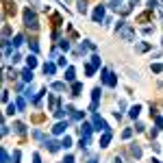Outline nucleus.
<instances>
[{"instance_id": "31", "label": "nucleus", "mask_w": 163, "mask_h": 163, "mask_svg": "<svg viewBox=\"0 0 163 163\" xmlns=\"http://www.w3.org/2000/svg\"><path fill=\"white\" fill-rule=\"evenodd\" d=\"M9 33H11L9 24H5V26H2V39H7V37H9Z\"/></svg>"}, {"instance_id": "21", "label": "nucleus", "mask_w": 163, "mask_h": 163, "mask_svg": "<svg viewBox=\"0 0 163 163\" xmlns=\"http://www.w3.org/2000/svg\"><path fill=\"white\" fill-rule=\"evenodd\" d=\"M139 111H141V107H139V104H135V107H131V111H129V115H131V118H137V115H139Z\"/></svg>"}, {"instance_id": "12", "label": "nucleus", "mask_w": 163, "mask_h": 163, "mask_svg": "<svg viewBox=\"0 0 163 163\" xmlns=\"http://www.w3.org/2000/svg\"><path fill=\"white\" fill-rule=\"evenodd\" d=\"M109 143H111V131H107V133L100 137V148H107Z\"/></svg>"}, {"instance_id": "47", "label": "nucleus", "mask_w": 163, "mask_h": 163, "mask_svg": "<svg viewBox=\"0 0 163 163\" xmlns=\"http://www.w3.org/2000/svg\"><path fill=\"white\" fill-rule=\"evenodd\" d=\"M87 163H96V159H89V161H87Z\"/></svg>"}, {"instance_id": "26", "label": "nucleus", "mask_w": 163, "mask_h": 163, "mask_svg": "<svg viewBox=\"0 0 163 163\" xmlns=\"http://www.w3.org/2000/svg\"><path fill=\"white\" fill-rule=\"evenodd\" d=\"M15 111H18V104H13V102H11L9 107H7V111H5V113H7V115H13Z\"/></svg>"}, {"instance_id": "8", "label": "nucleus", "mask_w": 163, "mask_h": 163, "mask_svg": "<svg viewBox=\"0 0 163 163\" xmlns=\"http://www.w3.org/2000/svg\"><path fill=\"white\" fill-rule=\"evenodd\" d=\"M91 131H94V126H91V124H80V137L89 139V137H91Z\"/></svg>"}, {"instance_id": "39", "label": "nucleus", "mask_w": 163, "mask_h": 163, "mask_svg": "<svg viewBox=\"0 0 163 163\" xmlns=\"http://www.w3.org/2000/svg\"><path fill=\"white\" fill-rule=\"evenodd\" d=\"M154 122H157V129H163V118H154Z\"/></svg>"}, {"instance_id": "19", "label": "nucleus", "mask_w": 163, "mask_h": 163, "mask_svg": "<svg viewBox=\"0 0 163 163\" xmlns=\"http://www.w3.org/2000/svg\"><path fill=\"white\" fill-rule=\"evenodd\" d=\"M76 7H78V13H87V0H78Z\"/></svg>"}, {"instance_id": "7", "label": "nucleus", "mask_w": 163, "mask_h": 163, "mask_svg": "<svg viewBox=\"0 0 163 163\" xmlns=\"http://www.w3.org/2000/svg\"><path fill=\"white\" fill-rule=\"evenodd\" d=\"M68 126H70V122H59V124H54V126H52V135H63Z\"/></svg>"}, {"instance_id": "22", "label": "nucleus", "mask_w": 163, "mask_h": 163, "mask_svg": "<svg viewBox=\"0 0 163 163\" xmlns=\"http://www.w3.org/2000/svg\"><path fill=\"white\" fill-rule=\"evenodd\" d=\"M74 76H76V72H74V68H68V72H65V80H74Z\"/></svg>"}, {"instance_id": "44", "label": "nucleus", "mask_w": 163, "mask_h": 163, "mask_svg": "<svg viewBox=\"0 0 163 163\" xmlns=\"http://www.w3.org/2000/svg\"><path fill=\"white\" fill-rule=\"evenodd\" d=\"M33 163H41V159H39V154H37V152L33 154Z\"/></svg>"}, {"instance_id": "43", "label": "nucleus", "mask_w": 163, "mask_h": 163, "mask_svg": "<svg viewBox=\"0 0 163 163\" xmlns=\"http://www.w3.org/2000/svg\"><path fill=\"white\" fill-rule=\"evenodd\" d=\"M63 163H74V157H72V154H68V157H65V161Z\"/></svg>"}, {"instance_id": "25", "label": "nucleus", "mask_w": 163, "mask_h": 163, "mask_svg": "<svg viewBox=\"0 0 163 163\" xmlns=\"http://www.w3.org/2000/svg\"><path fill=\"white\" fill-rule=\"evenodd\" d=\"M20 159H22V152H20V150H15V152L11 154V163H20Z\"/></svg>"}, {"instance_id": "42", "label": "nucleus", "mask_w": 163, "mask_h": 163, "mask_svg": "<svg viewBox=\"0 0 163 163\" xmlns=\"http://www.w3.org/2000/svg\"><path fill=\"white\" fill-rule=\"evenodd\" d=\"M2 102H9V91H2Z\"/></svg>"}, {"instance_id": "14", "label": "nucleus", "mask_w": 163, "mask_h": 163, "mask_svg": "<svg viewBox=\"0 0 163 163\" xmlns=\"http://www.w3.org/2000/svg\"><path fill=\"white\" fill-rule=\"evenodd\" d=\"M146 50H150V44H146V41L135 44V52H146Z\"/></svg>"}, {"instance_id": "5", "label": "nucleus", "mask_w": 163, "mask_h": 163, "mask_svg": "<svg viewBox=\"0 0 163 163\" xmlns=\"http://www.w3.org/2000/svg\"><path fill=\"white\" fill-rule=\"evenodd\" d=\"M102 18H104V7H102V5H98V7L94 9V13H91V20H94L96 24H98V22L102 20Z\"/></svg>"}, {"instance_id": "33", "label": "nucleus", "mask_w": 163, "mask_h": 163, "mask_svg": "<svg viewBox=\"0 0 163 163\" xmlns=\"http://www.w3.org/2000/svg\"><path fill=\"white\" fill-rule=\"evenodd\" d=\"M91 65H96V68H100V57H98V54H94V57H91Z\"/></svg>"}, {"instance_id": "18", "label": "nucleus", "mask_w": 163, "mask_h": 163, "mask_svg": "<svg viewBox=\"0 0 163 163\" xmlns=\"http://www.w3.org/2000/svg\"><path fill=\"white\" fill-rule=\"evenodd\" d=\"M80 91H83V83H74L72 85V96H80Z\"/></svg>"}, {"instance_id": "13", "label": "nucleus", "mask_w": 163, "mask_h": 163, "mask_svg": "<svg viewBox=\"0 0 163 163\" xmlns=\"http://www.w3.org/2000/svg\"><path fill=\"white\" fill-rule=\"evenodd\" d=\"M22 78H24V83H30V80H33V70L24 68V70H22Z\"/></svg>"}, {"instance_id": "9", "label": "nucleus", "mask_w": 163, "mask_h": 163, "mask_svg": "<svg viewBox=\"0 0 163 163\" xmlns=\"http://www.w3.org/2000/svg\"><path fill=\"white\" fill-rule=\"evenodd\" d=\"M5 15H15V2L13 0H5Z\"/></svg>"}, {"instance_id": "30", "label": "nucleus", "mask_w": 163, "mask_h": 163, "mask_svg": "<svg viewBox=\"0 0 163 163\" xmlns=\"http://www.w3.org/2000/svg\"><path fill=\"white\" fill-rule=\"evenodd\" d=\"M52 89H54V91H63V89H65V83H52Z\"/></svg>"}, {"instance_id": "1", "label": "nucleus", "mask_w": 163, "mask_h": 163, "mask_svg": "<svg viewBox=\"0 0 163 163\" xmlns=\"http://www.w3.org/2000/svg\"><path fill=\"white\" fill-rule=\"evenodd\" d=\"M115 33H118L124 41H133V39H135V28H133V26H129L126 22H118Z\"/></svg>"}, {"instance_id": "24", "label": "nucleus", "mask_w": 163, "mask_h": 163, "mask_svg": "<svg viewBox=\"0 0 163 163\" xmlns=\"http://www.w3.org/2000/svg\"><path fill=\"white\" fill-rule=\"evenodd\" d=\"M94 72H96V65H91V63L85 65V74L87 76H94Z\"/></svg>"}, {"instance_id": "35", "label": "nucleus", "mask_w": 163, "mask_h": 163, "mask_svg": "<svg viewBox=\"0 0 163 163\" xmlns=\"http://www.w3.org/2000/svg\"><path fill=\"white\" fill-rule=\"evenodd\" d=\"M61 50H70V41L68 39H61Z\"/></svg>"}, {"instance_id": "40", "label": "nucleus", "mask_w": 163, "mask_h": 163, "mask_svg": "<svg viewBox=\"0 0 163 163\" xmlns=\"http://www.w3.org/2000/svg\"><path fill=\"white\" fill-rule=\"evenodd\" d=\"M33 135H35V139H44V133H41V131H35Z\"/></svg>"}, {"instance_id": "45", "label": "nucleus", "mask_w": 163, "mask_h": 163, "mask_svg": "<svg viewBox=\"0 0 163 163\" xmlns=\"http://www.w3.org/2000/svg\"><path fill=\"white\" fill-rule=\"evenodd\" d=\"M113 163H122V159H120V157H113Z\"/></svg>"}, {"instance_id": "37", "label": "nucleus", "mask_w": 163, "mask_h": 163, "mask_svg": "<svg viewBox=\"0 0 163 163\" xmlns=\"http://www.w3.org/2000/svg\"><path fill=\"white\" fill-rule=\"evenodd\" d=\"M22 57H20V52H13V57H11V61H13V63H18V61H20Z\"/></svg>"}, {"instance_id": "41", "label": "nucleus", "mask_w": 163, "mask_h": 163, "mask_svg": "<svg viewBox=\"0 0 163 163\" xmlns=\"http://www.w3.org/2000/svg\"><path fill=\"white\" fill-rule=\"evenodd\" d=\"M59 65H61V68H65V65H68V61H65V57H59Z\"/></svg>"}, {"instance_id": "23", "label": "nucleus", "mask_w": 163, "mask_h": 163, "mask_svg": "<svg viewBox=\"0 0 163 163\" xmlns=\"http://www.w3.org/2000/svg\"><path fill=\"white\" fill-rule=\"evenodd\" d=\"M70 146H72V137H68V135H65V137L61 139V148H65V150H68Z\"/></svg>"}, {"instance_id": "28", "label": "nucleus", "mask_w": 163, "mask_h": 163, "mask_svg": "<svg viewBox=\"0 0 163 163\" xmlns=\"http://www.w3.org/2000/svg\"><path fill=\"white\" fill-rule=\"evenodd\" d=\"M0 161H2V163H9V161H11V159H9V154H7V150H5V148H2V152H0Z\"/></svg>"}, {"instance_id": "29", "label": "nucleus", "mask_w": 163, "mask_h": 163, "mask_svg": "<svg viewBox=\"0 0 163 163\" xmlns=\"http://www.w3.org/2000/svg\"><path fill=\"white\" fill-rule=\"evenodd\" d=\"M152 72H154V74H161V72H163V65L161 63H152Z\"/></svg>"}, {"instance_id": "2", "label": "nucleus", "mask_w": 163, "mask_h": 163, "mask_svg": "<svg viewBox=\"0 0 163 163\" xmlns=\"http://www.w3.org/2000/svg\"><path fill=\"white\" fill-rule=\"evenodd\" d=\"M24 24H26V28H30V30H37V28H39L37 13H35L30 7H26V9H24Z\"/></svg>"}, {"instance_id": "11", "label": "nucleus", "mask_w": 163, "mask_h": 163, "mask_svg": "<svg viewBox=\"0 0 163 163\" xmlns=\"http://www.w3.org/2000/svg\"><path fill=\"white\" fill-rule=\"evenodd\" d=\"M59 146H61L59 141H54V139H46V148H48L50 152H57V150H59Z\"/></svg>"}, {"instance_id": "3", "label": "nucleus", "mask_w": 163, "mask_h": 163, "mask_svg": "<svg viewBox=\"0 0 163 163\" xmlns=\"http://www.w3.org/2000/svg\"><path fill=\"white\" fill-rule=\"evenodd\" d=\"M102 83L107 85V87H115V85H118V78H115V74L109 68H102Z\"/></svg>"}, {"instance_id": "15", "label": "nucleus", "mask_w": 163, "mask_h": 163, "mask_svg": "<svg viewBox=\"0 0 163 163\" xmlns=\"http://www.w3.org/2000/svg\"><path fill=\"white\" fill-rule=\"evenodd\" d=\"M13 131H15L18 135H24V133H26V126H24L22 122H13Z\"/></svg>"}, {"instance_id": "6", "label": "nucleus", "mask_w": 163, "mask_h": 163, "mask_svg": "<svg viewBox=\"0 0 163 163\" xmlns=\"http://www.w3.org/2000/svg\"><path fill=\"white\" fill-rule=\"evenodd\" d=\"M48 107H50V111H52V113L61 111V107H59V98H57V96H48Z\"/></svg>"}, {"instance_id": "27", "label": "nucleus", "mask_w": 163, "mask_h": 163, "mask_svg": "<svg viewBox=\"0 0 163 163\" xmlns=\"http://www.w3.org/2000/svg\"><path fill=\"white\" fill-rule=\"evenodd\" d=\"M15 104H18V109H20V111H24V109H26V100H24V98H18V100H15Z\"/></svg>"}, {"instance_id": "32", "label": "nucleus", "mask_w": 163, "mask_h": 163, "mask_svg": "<svg viewBox=\"0 0 163 163\" xmlns=\"http://www.w3.org/2000/svg\"><path fill=\"white\" fill-rule=\"evenodd\" d=\"M28 46H30V50H33V52H39V44H37V41H28Z\"/></svg>"}, {"instance_id": "17", "label": "nucleus", "mask_w": 163, "mask_h": 163, "mask_svg": "<svg viewBox=\"0 0 163 163\" xmlns=\"http://www.w3.org/2000/svg\"><path fill=\"white\" fill-rule=\"evenodd\" d=\"M26 63H28V68H30V70L37 68V57H35V54H28V57H26Z\"/></svg>"}, {"instance_id": "34", "label": "nucleus", "mask_w": 163, "mask_h": 163, "mask_svg": "<svg viewBox=\"0 0 163 163\" xmlns=\"http://www.w3.org/2000/svg\"><path fill=\"white\" fill-rule=\"evenodd\" d=\"M131 135H133V129H124V133H122L124 139H131Z\"/></svg>"}, {"instance_id": "36", "label": "nucleus", "mask_w": 163, "mask_h": 163, "mask_svg": "<svg viewBox=\"0 0 163 163\" xmlns=\"http://www.w3.org/2000/svg\"><path fill=\"white\" fill-rule=\"evenodd\" d=\"M135 131H137V133H143V131H146V126H143V124H135Z\"/></svg>"}, {"instance_id": "4", "label": "nucleus", "mask_w": 163, "mask_h": 163, "mask_svg": "<svg viewBox=\"0 0 163 163\" xmlns=\"http://www.w3.org/2000/svg\"><path fill=\"white\" fill-rule=\"evenodd\" d=\"M94 129H96V131H102V133H107V131H109V124L104 122L100 115H96V113H94Z\"/></svg>"}, {"instance_id": "38", "label": "nucleus", "mask_w": 163, "mask_h": 163, "mask_svg": "<svg viewBox=\"0 0 163 163\" xmlns=\"http://www.w3.org/2000/svg\"><path fill=\"white\" fill-rule=\"evenodd\" d=\"M52 22H54V26H61V18L59 15H52Z\"/></svg>"}, {"instance_id": "16", "label": "nucleus", "mask_w": 163, "mask_h": 163, "mask_svg": "<svg viewBox=\"0 0 163 163\" xmlns=\"http://www.w3.org/2000/svg\"><path fill=\"white\" fill-rule=\"evenodd\" d=\"M11 44H13V48H20V46L24 44V35H15V37H13V41H11Z\"/></svg>"}, {"instance_id": "46", "label": "nucleus", "mask_w": 163, "mask_h": 163, "mask_svg": "<svg viewBox=\"0 0 163 163\" xmlns=\"http://www.w3.org/2000/svg\"><path fill=\"white\" fill-rule=\"evenodd\" d=\"M150 163H161V161H159V159H152V161H150Z\"/></svg>"}, {"instance_id": "20", "label": "nucleus", "mask_w": 163, "mask_h": 163, "mask_svg": "<svg viewBox=\"0 0 163 163\" xmlns=\"http://www.w3.org/2000/svg\"><path fill=\"white\" fill-rule=\"evenodd\" d=\"M44 72H46V74H54V72H57V65H54V63H46Z\"/></svg>"}, {"instance_id": "10", "label": "nucleus", "mask_w": 163, "mask_h": 163, "mask_svg": "<svg viewBox=\"0 0 163 163\" xmlns=\"http://www.w3.org/2000/svg\"><path fill=\"white\" fill-rule=\"evenodd\" d=\"M129 152H131V157H133V159H139V157H141V148H139L137 143H131V146H129Z\"/></svg>"}]
</instances>
